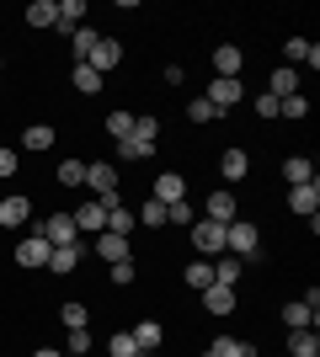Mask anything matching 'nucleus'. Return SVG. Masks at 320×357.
<instances>
[{
    "instance_id": "e433bc0d",
    "label": "nucleus",
    "mask_w": 320,
    "mask_h": 357,
    "mask_svg": "<svg viewBox=\"0 0 320 357\" xmlns=\"http://www.w3.org/2000/svg\"><path fill=\"white\" fill-rule=\"evenodd\" d=\"M107 352H112V357H150V352H139V347H134V336H128V331H118V336L107 342Z\"/></svg>"
},
{
    "instance_id": "a19ab883",
    "label": "nucleus",
    "mask_w": 320,
    "mask_h": 357,
    "mask_svg": "<svg viewBox=\"0 0 320 357\" xmlns=\"http://www.w3.org/2000/svg\"><path fill=\"white\" fill-rule=\"evenodd\" d=\"M107 278H112V283H134V278H139V261H134V256H128V261H112Z\"/></svg>"
},
{
    "instance_id": "6ab92c4d",
    "label": "nucleus",
    "mask_w": 320,
    "mask_h": 357,
    "mask_svg": "<svg viewBox=\"0 0 320 357\" xmlns=\"http://www.w3.org/2000/svg\"><path fill=\"white\" fill-rule=\"evenodd\" d=\"M203 219H213V224L241 219V213H235V192H224V187H219V192H208V213H203Z\"/></svg>"
},
{
    "instance_id": "6e6552de",
    "label": "nucleus",
    "mask_w": 320,
    "mask_h": 357,
    "mask_svg": "<svg viewBox=\"0 0 320 357\" xmlns=\"http://www.w3.org/2000/svg\"><path fill=\"white\" fill-rule=\"evenodd\" d=\"M219 176H224V181H245V176H251V155H245L241 144H224V149H219Z\"/></svg>"
},
{
    "instance_id": "a878e982",
    "label": "nucleus",
    "mask_w": 320,
    "mask_h": 357,
    "mask_svg": "<svg viewBox=\"0 0 320 357\" xmlns=\"http://www.w3.org/2000/svg\"><path fill=\"white\" fill-rule=\"evenodd\" d=\"M70 86H75L80 96H96V91H102V75H96L91 64H75V70H70Z\"/></svg>"
},
{
    "instance_id": "7ed1b4c3",
    "label": "nucleus",
    "mask_w": 320,
    "mask_h": 357,
    "mask_svg": "<svg viewBox=\"0 0 320 357\" xmlns=\"http://www.w3.org/2000/svg\"><path fill=\"white\" fill-rule=\"evenodd\" d=\"M192 251L198 256H224V224H213V219H192Z\"/></svg>"
},
{
    "instance_id": "20e7f679",
    "label": "nucleus",
    "mask_w": 320,
    "mask_h": 357,
    "mask_svg": "<svg viewBox=\"0 0 320 357\" xmlns=\"http://www.w3.org/2000/svg\"><path fill=\"white\" fill-rule=\"evenodd\" d=\"M86 187H91V197H112L118 192V165L112 160H91L86 165Z\"/></svg>"
},
{
    "instance_id": "72a5a7b5",
    "label": "nucleus",
    "mask_w": 320,
    "mask_h": 357,
    "mask_svg": "<svg viewBox=\"0 0 320 357\" xmlns=\"http://www.w3.org/2000/svg\"><path fill=\"white\" fill-rule=\"evenodd\" d=\"M107 134H112V139L123 144V139L134 134V112H107Z\"/></svg>"
},
{
    "instance_id": "49530a36",
    "label": "nucleus",
    "mask_w": 320,
    "mask_h": 357,
    "mask_svg": "<svg viewBox=\"0 0 320 357\" xmlns=\"http://www.w3.org/2000/svg\"><path fill=\"white\" fill-rule=\"evenodd\" d=\"M166 86H187V64H166Z\"/></svg>"
},
{
    "instance_id": "3c124183",
    "label": "nucleus",
    "mask_w": 320,
    "mask_h": 357,
    "mask_svg": "<svg viewBox=\"0 0 320 357\" xmlns=\"http://www.w3.org/2000/svg\"><path fill=\"white\" fill-rule=\"evenodd\" d=\"M64 357H70V352H64Z\"/></svg>"
},
{
    "instance_id": "c85d7f7f",
    "label": "nucleus",
    "mask_w": 320,
    "mask_h": 357,
    "mask_svg": "<svg viewBox=\"0 0 320 357\" xmlns=\"http://www.w3.org/2000/svg\"><path fill=\"white\" fill-rule=\"evenodd\" d=\"M22 144H27L32 155H43V149H54V128H48V123H32L27 134H22Z\"/></svg>"
},
{
    "instance_id": "c9c22d12",
    "label": "nucleus",
    "mask_w": 320,
    "mask_h": 357,
    "mask_svg": "<svg viewBox=\"0 0 320 357\" xmlns=\"http://www.w3.org/2000/svg\"><path fill=\"white\" fill-rule=\"evenodd\" d=\"M155 134H160V118H150V112H144V118H134V134H128V139H139V144H155Z\"/></svg>"
},
{
    "instance_id": "8fccbe9b",
    "label": "nucleus",
    "mask_w": 320,
    "mask_h": 357,
    "mask_svg": "<svg viewBox=\"0 0 320 357\" xmlns=\"http://www.w3.org/2000/svg\"><path fill=\"white\" fill-rule=\"evenodd\" d=\"M208 357H219V352H208Z\"/></svg>"
},
{
    "instance_id": "f3484780",
    "label": "nucleus",
    "mask_w": 320,
    "mask_h": 357,
    "mask_svg": "<svg viewBox=\"0 0 320 357\" xmlns=\"http://www.w3.org/2000/svg\"><path fill=\"white\" fill-rule=\"evenodd\" d=\"M96 256H102L107 267H112V261H128V240L112 235V229H102V235H96Z\"/></svg>"
},
{
    "instance_id": "c03bdc74",
    "label": "nucleus",
    "mask_w": 320,
    "mask_h": 357,
    "mask_svg": "<svg viewBox=\"0 0 320 357\" xmlns=\"http://www.w3.org/2000/svg\"><path fill=\"white\" fill-rule=\"evenodd\" d=\"M187 123H213V107L203 102V96H198V102H187Z\"/></svg>"
},
{
    "instance_id": "ea45409f",
    "label": "nucleus",
    "mask_w": 320,
    "mask_h": 357,
    "mask_svg": "<svg viewBox=\"0 0 320 357\" xmlns=\"http://www.w3.org/2000/svg\"><path fill=\"white\" fill-rule=\"evenodd\" d=\"M118 155H123V160H150V155H155V144H139V139H123V144H118Z\"/></svg>"
},
{
    "instance_id": "aec40b11",
    "label": "nucleus",
    "mask_w": 320,
    "mask_h": 357,
    "mask_svg": "<svg viewBox=\"0 0 320 357\" xmlns=\"http://www.w3.org/2000/svg\"><path fill=\"white\" fill-rule=\"evenodd\" d=\"M267 91H273L277 102H283V96H294V91H299V70H289V64H277V70L267 75Z\"/></svg>"
},
{
    "instance_id": "7c9ffc66",
    "label": "nucleus",
    "mask_w": 320,
    "mask_h": 357,
    "mask_svg": "<svg viewBox=\"0 0 320 357\" xmlns=\"http://www.w3.org/2000/svg\"><path fill=\"white\" fill-rule=\"evenodd\" d=\"M208 352H219V357H261L251 342H235V336H219V342H213Z\"/></svg>"
},
{
    "instance_id": "ddd939ff",
    "label": "nucleus",
    "mask_w": 320,
    "mask_h": 357,
    "mask_svg": "<svg viewBox=\"0 0 320 357\" xmlns=\"http://www.w3.org/2000/svg\"><path fill=\"white\" fill-rule=\"evenodd\" d=\"M289 208L299 213V219L320 213V187H315V181H305V187H289Z\"/></svg>"
},
{
    "instance_id": "f704fd0d",
    "label": "nucleus",
    "mask_w": 320,
    "mask_h": 357,
    "mask_svg": "<svg viewBox=\"0 0 320 357\" xmlns=\"http://www.w3.org/2000/svg\"><path fill=\"white\" fill-rule=\"evenodd\" d=\"M59 187H86V160H64L59 165Z\"/></svg>"
},
{
    "instance_id": "f03ea898",
    "label": "nucleus",
    "mask_w": 320,
    "mask_h": 357,
    "mask_svg": "<svg viewBox=\"0 0 320 357\" xmlns=\"http://www.w3.org/2000/svg\"><path fill=\"white\" fill-rule=\"evenodd\" d=\"M48 251H54V245H48V240L43 235H38V229H32V235H22V240H16V267H27V272H43L48 267Z\"/></svg>"
},
{
    "instance_id": "f8f14e48",
    "label": "nucleus",
    "mask_w": 320,
    "mask_h": 357,
    "mask_svg": "<svg viewBox=\"0 0 320 357\" xmlns=\"http://www.w3.org/2000/svg\"><path fill=\"white\" fill-rule=\"evenodd\" d=\"M70 219H75V229H91V235H102V229H107V208L96 203V197H86V203H80Z\"/></svg>"
},
{
    "instance_id": "1a4fd4ad",
    "label": "nucleus",
    "mask_w": 320,
    "mask_h": 357,
    "mask_svg": "<svg viewBox=\"0 0 320 357\" xmlns=\"http://www.w3.org/2000/svg\"><path fill=\"white\" fill-rule=\"evenodd\" d=\"M32 219V203L22 192H11V197H0V229H22V224Z\"/></svg>"
},
{
    "instance_id": "393cba45",
    "label": "nucleus",
    "mask_w": 320,
    "mask_h": 357,
    "mask_svg": "<svg viewBox=\"0 0 320 357\" xmlns=\"http://www.w3.org/2000/svg\"><path fill=\"white\" fill-rule=\"evenodd\" d=\"M59 326H64V331H86V326H91V310L70 298V304H59Z\"/></svg>"
},
{
    "instance_id": "9d476101",
    "label": "nucleus",
    "mask_w": 320,
    "mask_h": 357,
    "mask_svg": "<svg viewBox=\"0 0 320 357\" xmlns=\"http://www.w3.org/2000/svg\"><path fill=\"white\" fill-rule=\"evenodd\" d=\"M150 197H155V203H166V208H171V203H182V197H187V181H182V171H166V176H155Z\"/></svg>"
},
{
    "instance_id": "79ce46f5",
    "label": "nucleus",
    "mask_w": 320,
    "mask_h": 357,
    "mask_svg": "<svg viewBox=\"0 0 320 357\" xmlns=\"http://www.w3.org/2000/svg\"><path fill=\"white\" fill-rule=\"evenodd\" d=\"M64 352H70V357H86V352H91V331H70Z\"/></svg>"
},
{
    "instance_id": "423d86ee",
    "label": "nucleus",
    "mask_w": 320,
    "mask_h": 357,
    "mask_svg": "<svg viewBox=\"0 0 320 357\" xmlns=\"http://www.w3.org/2000/svg\"><path fill=\"white\" fill-rule=\"evenodd\" d=\"M38 235H43L48 245H75V240H80V229H75V219H70V213H54V219H43V224H38Z\"/></svg>"
},
{
    "instance_id": "f257e3e1",
    "label": "nucleus",
    "mask_w": 320,
    "mask_h": 357,
    "mask_svg": "<svg viewBox=\"0 0 320 357\" xmlns=\"http://www.w3.org/2000/svg\"><path fill=\"white\" fill-rule=\"evenodd\" d=\"M224 251L241 256V261H245V256H257L261 251V229H257V224H245V219H229L224 224Z\"/></svg>"
},
{
    "instance_id": "cd10ccee",
    "label": "nucleus",
    "mask_w": 320,
    "mask_h": 357,
    "mask_svg": "<svg viewBox=\"0 0 320 357\" xmlns=\"http://www.w3.org/2000/svg\"><path fill=\"white\" fill-rule=\"evenodd\" d=\"M289 357H320L315 331H289Z\"/></svg>"
},
{
    "instance_id": "5701e85b",
    "label": "nucleus",
    "mask_w": 320,
    "mask_h": 357,
    "mask_svg": "<svg viewBox=\"0 0 320 357\" xmlns=\"http://www.w3.org/2000/svg\"><path fill=\"white\" fill-rule=\"evenodd\" d=\"M241 278H245V261H241V256H219V261H213V283L235 288Z\"/></svg>"
},
{
    "instance_id": "bb28decb",
    "label": "nucleus",
    "mask_w": 320,
    "mask_h": 357,
    "mask_svg": "<svg viewBox=\"0 0 320 357\" xmlns=\"http://www.w3.org/2000/svg\"><path fill=\"white\" fill-rule=\"evenodd\" d=\"M107 229H112V235H123V240H134L139 219H134V213H128V208L118 203V208H107Z\"/></svg>"
},
{
    "instance_id": "dca6fc26",
    "label": "nucleus",
    "mask_w": 320,
    "mask_h": 357,
    "mask_svg": "<svg viewBox=\"0 0 320 357\" xmlns=\"http://www.w3.org/2000/svg\"><path fill=\"white\" fill-rule=\"evenodd\" d=\"M128 336H134V347H139V352H155V347L166 342V326H160V320H139V326L128 331Z\"/></svg>"
},
{
    "instance_id": "c756f323",
    "label": "nucleus",
    "mask_w": 320,
    "mask_h": 357,
    "mask_svg": "<svg viewBox=\"0 0 320 357\" xmlns=\"http://www.w3.org/2000/svg\"><path fill=\"white\" fill-rule=\"evenodd\" d=\"M182 283H187V288H198V294H203V288L213 283V267H208V261H187V267H182Z\"/></svg>"
},
{
    "instance_id": "9b49d317",
    "label": "nucleus",
    "mask_w": 320,
    "mask_h": 357,
    "mask_svg": "<svg viewBox=\"0 0 320 357\" xmlns=\"http://www.w3.org/2000/svg\"><path fill=\"white\" fill-rule=\"evenodd\" d=\"M241 64H245V54L235 43H219V48H213V70H219V80H241Z\"/></svg>"
},
{
    "instance_id": "a211bd4d",
    "label": "nucleus",
    "mask_w": 320,
    "mask_h": 357,
    "mask_svg": "<svg viewBox=\"0 0 320 357\" xmlns=\"http://www.w3.org/2000/svg\"><path fill=\"white\" fill-rule=\"evenodd\" d=\"M96 43H102V38H96V27H75V32H70V54H75V64H91Z\"/></svg>"
},
{
    "instance_id": "a18cd8bd",
    "label": "nucleus",
    "mask_w": 320,
    "mask_h": 357,
    "mask_svg": "<svg viewBox=\"0 0 320 357\" xmlns=\"http://www.w3.org/2000/svg\"><path fill=\"white\" fill-rule=\"evenodd\" d=\"M16 165H22V160H16V149H6V144H0V181H6V176H16Z\"/></svg>"
},
{
    "instance_id": "09e8293b",
    "label": "nucleus",
    "mask_w": 320,
    "mask_h": 357,
    "mask_svg": "<svg viewBox=\"0 0 320 357\" xmlns=\"http://www.w3.org/2000/svg\"><path fill=\"white\" fill-rule=\"evenodd\" d=\"M0 70H6V54H0Z\"/></svg>"
},
{
    "instance_id": "de8ad7c7",
    "label": "nucleus",
    "mask_w": 320,
    "mask_h": 357,
    "mask_svg": "<svg viewBox=\"0 0 320 357\" xmlns=\"http://www.w3.org/2000/svg\"><path fill=\"white\" fill-rule=\"evenodd\" d=\"M32 357H64V352H59V347H38Z\"/></svg>"
},
{
    "instance_id": "58836bf2",
    "label": "nucleus",
    "mask_w": 320,
    "mask_h": 357,
    "mask_svg": "<svg viewBox=\"0 0 320 357\" xmlns=\"http://www.w3.org/2000/svg\"><path fill=\"white\" fill-rule=\"evenodd\" d=\"M192 219H198V213L187 208V197H182V203H171V208H166V224H176V229H192Z\"/></svg>"
},
{
    "instance_id": "2f4dec72",
    "label": "nucleus",
    "mask_w": 320,
    "mask_h": 357,
    "mask_svg": "<svg viewBox=\"0 0 320 357\" xmlns=\"http://www.w3.org/2000/svg\"><path fill=\"white\" fill-rule=\"evenodd\" d=\"M54 11H59L54 0H32L27 6V27H54Z\"/></svg>"
},
{
    "instance_id": "473e14b6",
    "label": "nucleus",
    "mask_w": 320,
    "mask_h": 357,
    "mask_svg": "<svg viewBox=\"0 0 320 357\" xmlns=\"http://www.w3.org/2000/svg\"><path fill=\"white\" fill-rule=\"evenodd\" d=\"M277 118H310V96H305V91L283 96V102H277Z\"/></svg>"
},
{
    "instance_id": "37998d69",
    "label": "nucleus",
    "mask_w": 320,
    "mask_h": 357,
    "mask_svg": "<svg viewBox=\"0 0 320 357\" xmlns=\"http://www.w3.org/2000/svg\"><path fill=\"white\" fill-rule=\"evenodd\" d=\"M251 107H257V118H261V123H273V118H277V96H273V91H261Z\"/></svg>"
},
{
    "instance_id": "2eb2a0df",
    "label": "nucleus",
    "mask_w": 320,
    "mask_h": 357,
    "mask_svg": "<svg viewBox=\"0 0 320 357\" xmlns=\"http://www.w3.org/2000/svg\"><path fill=\"white\" fill-rule=\"evenodd\" d=\"M203 310H208V314H235V288L208 283V288H203Z\"/></svg>"
},
{
    "instance_id": "4468645a",
    "label": "nucleus",
    "mask_w": 320,
    "mask_h": 357,
    "mask_svg": "<svg viewBox=\"0 0 320 357\" xmlns=\"http://www.w3.org/2000/svg\"><path fill=\"white\" fill-rule=\"evenodd\" d=\"M118 64H123V43H118V38H102L96 54H91V70L107 80V70H118Z\"/></svg>"
},
{
    "instance_id": "412c9836",
    "label": "nucleus",
    "mask_w": 320,
    "mask_h": 357,
    "mask_svg": "<svg viewBox=\"0 0 320 357\" xmlns=\"http://www.w3.org/2000/svg\"><path fill=\"white\" fill-rule=\"evenodd\" d=\"M80 16H86V0H59V11H54V32H75Z\"/></svg>"
},
{
    "instance_id": "4c0bfd02",
    "label": "nucleus",
    "mask_w": 320,
    "mask_h": 357,
    "mask_svg": "<svg viewBox=\"0 0 320 357\" xmlns=\"http://www.w3.org/2000/svg\"><path fill=\"white\" fill-rule=\"evenodd\" d=\"M139 219L150 224V229H160V224H166V203H155V197H144V203H139Z\"/></svg>"
},
{
    "instance_id": "0eeeda50",
    "label": "nucleus",
    "mask_w": 320,
    "mask_h": 357,
    "mask_svg": "<svg viewBox=\"0 0 320 357\" xmlns=\"http://www.w3.org/2000/svg\"><path fill=\"white\" fill-rule=\"evenodd\" d=\"M80 261H86V245H54V251H48V267L43 272H54V278H70V272L80 267Z\"/></svg>"
},
{
    "instance_id": "b1692460",
    "label": "nucleus",
    "mask_w": 320,
    "mask_h": 357,
    "mask_svg": "<svg viewBox=\"0 0 320 357\" xmlns=\"http://www.w3.org/2000/svg\"><path fill=\"white\" fill-rule=\"evenodd\" d=\"M283 181H289V187H305V181H315V165H310L305 155H289V160H283Z\"/></svg>"
},
{
    "instance_id": "39448f33",
    "label": "nucleus",
    "mask_w": 320,
    "mask_h": 357,
    "mask_svg": "<svg viewBox=\"0 0 320 357\" xmlns=\"http://www.w3.org/2000/svg\"><path fill=\"white\" fill-rule=\"evenodd\" d=\"M241 96H245V91H241V80H219V75H213V86H208V96H203V102L213 107V118H224V112H229L235 102H241Z\"/></svg>"
},
{
    "instance_id": "4be33fe9",
    "label": "nucleus",
    "mask_w": 320,
    "mask_h": 357,
    "mask_svg": "<svg viewBox=\"0 0 320 357\" xmlns=\"http://www.w3.org/2000/svg\"><path fill=\"white\" fill-rule=\"evenodd\" d=\"M315 320H320V314L310 310V304H299V298L283 304V326H289V331H315Z\"/></svg>"
}]
</instances>
